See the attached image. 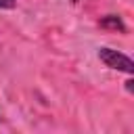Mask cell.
Here are the masks:
<instances>
[{
	"mask_svg": "<svg viewBox=\"0 0 134 134\" xmlns=\"http://www.w3.org/2000/svg\"><path fill=\"white\" fill-rule=\"evenodd\" d=\"M96 57H98V61H100L105 67H109V69H113V71H121V73H126V75H132V73H134V63H132V59H130L126 52H121V50L103 46V48H98Z\"/></svg>",
	"mask_w": 134,
	"mask_h": 134,
	"instance_id": "obj_1",
	"label": "cell"
},
{
	"mask_svg": "<svg viewBox=\"0 0 134 134\" xmlns=\"http://www.w3.org/2000/svg\"><path fill=\"white\" fill-rule=\"evenodd\" d=\"M98 25L103 29H109V31H119V34L128 31V27H126V23L119 15H105V17L98 19Z\"/></svg>",
	"mask_w": 134,
	"mask_h": 134,
	"instance_id": "obj_2",
	"label": "cell"
},
{
	"mask_svg": "<svg viewBox=\"0 0 134 134\" xmlns=\"http://www.w3.org/2000/svg\"><path fill=\"white\" fill-rule=\"evenodd\" d=\"M17 6V0H0V10H13Z\"/></svg>",
	"mask_w": 134,
	"mask_h": 134,
	"instance_id": "obj_3",
	"label": "cell"
},
{
	"mask_svg": "<svg viewBox=\"0 0 134 134\" xmlns=\"http://www.w3.org/2000/svg\"><path fill=\"white\" fill-rule=\"evenodd\" d=\"M132 84H134V82H132V80H126V90H128V92H130V94H132V92H134V86H132Z\"/></svg>",
	"mask_w": 134,
	"mask_h": 134,
	"instance_id": "obj_4",
	"label": "cell"
}]
</instances>
